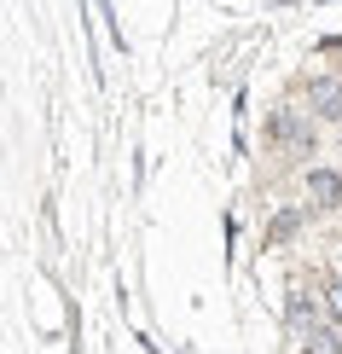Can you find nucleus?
<instances>
[{
  "instance_id": "1",
  "label": "nucleus",
  "mask_w": 342,
  "mask_h": 354,
  "mask_svg": "<svg viewBox=\"0 0 342 354\" xmlns=\"http://www.w3.org/2000/svg\"><path fill=\"white\" fill-rule=\"evenodd\" d=\"M307 111L325 116V122H342V82H331V76L307 82Z\"/></svg>"
},
{
  "instance_id": "2",
  "label": "nucleus",
  "mask_w": 342,
  "mask_h": 354,
  "mask_svg": "<svg viewBox=\"0 0 342 354\" xmlns=\"http://www.w3.org/2000/svg\"><path fill=\"white\" fill-rule=\"evenodd\" d=\"M273 140H278V145H296V151H307V145H314V128H302L290 111H273Z\"/></svg>"
},
{
  "instance_id": "3",
  "label": "nucleus",
  "mask_w": 342,
  "mask_h": 354,
  "mask_svg": "<svg viewBox=\"0 0 342 354\" xmlns=\"http://www.w3.org/2000/svg\"><path fill=\"white\" fill-rule=\"evenodd\" d=\"M307 198H314V209H331V203L342 198V180L331 169H314V174H307Z\"/></svg>"
},
{
  "instance_id": "4",
  "label": "nucleus",
  "mask_w": 342,
  "mask_h": 354,
  "mask_svg": "<svg viewBox=\"0 0 342 354\" xmlns=\"http://www.w3.org/2000/svg\"><path fill=\"white\" fill-rule=\"evenodd\" d=\"M302 354H342V331H336V326H319V331H307Z\"/></svg>"
},
{
  "instance_id": "5",
  "label": "nucleus",
  "mask_w": 342,
  "mask_h": 354,
  "mask_svg": "<svg viewBox=\"0 0 342 354\" xmlns=\"http://www.w3.org/2000/svg\"><path fill=\"white\" fill-rule=\"evenodd\" d=\"M290 331H296V337H307V331H319V308L307 302V297H296V302H290Z\"/></svg>"
},
{
  "instance_id": "6",
  "label": "nucleus",
  "mask_w": 342,
  "mask_h": 354,
  "mask_svg": "<svg viewBox=\"0 0 342 354\" xmlns=\"http://www.w3.org/2000/svg\"><path fill=\"white\" fill-rule=\"evenodd\" d=\"M296 227H302V209H285V215L273 221V232H267V244H285V239H290Z\"/></svg>"
},
{
  "instance_id": "7",
  "label": "nucleus",
  "mask_w": 342,
  "mask_h": 354,
  "mask_svg": "<svg viewBox=\"0 0 342 354\" xmlns=\"http://www.w3.org/2000/svg\"><path fill=\"white\" fill-rule=\"evenodd\" d=\"M325 314L342 326V279H331V290H325Z\"/></svg>"
}]
</instances>
